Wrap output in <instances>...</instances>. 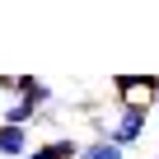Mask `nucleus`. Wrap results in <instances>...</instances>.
I'll use <instances>...</instances> for the list:
<instances>
[{"instance_id":"obj_4","label":"nucleus","mask_w":159,"mask_h":159,"mask_svg":"<svg viewBox=\"0 0 159 159\" xmlns=\"http://www.w3.org/2000/svg\"><path fill=\"white\" fill-rule=\"evenodd\" d=\"M38 117H42V103H33V98H10L5 108H0V122H5V126H19V131H28Z\"/></svg>"},{"instance_id":"obj_5","label":"nucleus","mask_w":159,"mask_h":159,"mask_svg":"<svg viewBox=\"0 0 159 159\" xmlns=\"http://www.w3.org/2000/svg\"><path fill=\"white\" fill-rule=\"evenodd\" d=\"M80 154H84V145L70 140V136H52V140L28 150V159H80Z\"/></svg>"},{"instance_id":"obj_1","label":"nucleus","mask_w":159,"mask_h":159,"mask_svg":"<svg viewBox=\"0 0 159 159\" xmlns=\"http://www.w3.org/2000/svg\"><path fill=\"white\" fill-rule=\"evenodd\" d=\"M150 112L154 108H117L108 122H98L103 126V136L112 140V145H122V150H131L140 136H145V126H150Z\"/></svg>"},{"instance_id":"obj_7","label":"nucleus","mask_w":159,"mask_h":159,"mask_svg":"<svg viewBox=\"0 0 159 159\" xmlns=\"http://www.w3.org/2000/svg\"><path fill=\"white\" fill-rule=\"evenodd\" d=\"M80 159H126V150L112 145L108 136H98V140H84V154H80Z\"/></svg>"},{"instance_id":"obj_6","label":"nucleus","mask_w":159,"mask_h":159,"mask_svg":"<svg viewBox=\"0 0 159 159\" xmlns=\"http://www.w3.org/2000/svg\"><path fill=\"white\" fill-rule=\"evenodd\" d=\"M0 154H5V159H28V131L0 122Z\"/></svg>"},{"instance_id":"obj_3","label":"nucleus","mask_w":159,"mask_h":159,"mask_svg":"<svg viewBox=\"0 0 159 159\" xmlns=\"http://www.w3.org/2000/svg\"><path fill=\"white\" fill-rule=\"evenodd\" d=\"M0 89H5L10 98H33V103H52V89L42 84L38 75H0Z\"/></svg>"},{"instance_id":"obj_9","label":"nucleus","mask_w":159,"mask_h":159,"mask_svg":"<svg viewBox=\"0 0 159 159\" xmlns=\"http://www.w3.org/2000/svg\"><path fill=\"white\" fill-rule=\"evenodd\" d=\"M0 94H5V89H0Z\"/></svg>"},{"instance_id":"obj_8","label":"nucleus","mask_w":159,"mask_h":159,"mask_svg":"<svg viewBox=\"0 0 159 159\" xmlns=\"http://www.w3.org/2000/svg\"><path fill=\"white\" fill-rule=\"evenodd\" d=\"M154 108H159V98H154Z\"/></svg>"},{"instance_id":"obj_2","label":"nucleus","mask_w":159,"mask_h":159,"mask_svg":"<svg viewBox=\"0 0 159 159\" xmlns=\"http://www.w3.org/2000/svg\"><path fill=\"white\" fill-rule=\"evenodd\" d=\"M108 89L117 94V108H154V98H159V75H112Z\"/></svg>"}]
</instances>
